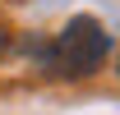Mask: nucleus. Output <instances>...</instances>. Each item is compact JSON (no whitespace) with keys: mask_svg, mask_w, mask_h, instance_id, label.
<instances>
[{"mask_svg":"<svg viewBox=\"0 0 120 115\" xmlns=\"http://www.w3.org/2000/svg\"><path fill=\"white\" fill-rule=\"evenodd\" d=\"M106 51H111V32L92 14H74L56 32V42L46 46L42 65H46V74H56V78H83V74H92L106 60Z\"/></svg>","mask_w":120,"mask_h":115,"instance_id":"1","label":"nucleus"}]
</instances>
